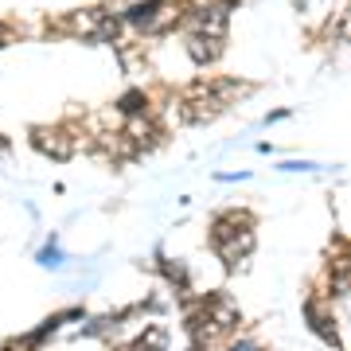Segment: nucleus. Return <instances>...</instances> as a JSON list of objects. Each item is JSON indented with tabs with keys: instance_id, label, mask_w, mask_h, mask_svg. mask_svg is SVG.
<instances>
[{
	"instance_id": "423d86ee",
	"label": "nucleus",
	"mask_w": 351,
	"mask_h": 351,
	"mask_svg": "<svg viewBox=\"0 0 351 351\" xmlns=\"http://www.w3.org/2000/svg\"><path fill=\"white\" fill-rule=\"evenodd\" d=\"M304 313H308V324H313V332H316V336H324L328 343H332V348H339L336 320H332V316H324V308L316 313V301H308V308H304Z\"/></svg>"
},
{
	"instance_id": "0eeeda50",
	"label": "nucleus",
	"mask_w": 351,
	"mask_h": 351,
	"mask_svg": "<svg viewBox=\"0 0 351 351\" xmlns=\"http://www.w3.org/2000/svg\"><path fill=\"white\" fill-rule=\"evenodd\" d=\"M117 110L125 113V117H137V113H149V94L145 90H129L117 98Z\"/></svg>"
},
{
	"instance_id": "4468645a",
	"label": "nucleus",
	"mask_w": 351,
	"mask_h": 351,
	"mask_svg": "<svg viewBox=\"0 0 351 351\" xmlns=\"http://www.w3.org/2000/svg\"><path fill=\"white\" fill-rule=\"evenodd\" d=\"M0 152H8V137H0Z\"/></svg>"
},
{
	"instance_id": "f257e3e1",
	"label": "nucleus",
	"mask_w": 351,
	"mask_h": 351,
	"mask_svg": "<svg viewBox=\"0 0 351 351\" xmlns=\"http://www.w3.org/2000/svg\"><path fill=\"white\" fill-rule=\"evenodd\" d=\"M59 32L86 39V43H117L121 20H117V12H106V8H78V12L59 20Z\"/></svg>"
},
{
	"instance_id": "39448f33",
	"label": "nucleus",
	"mask_w": 351,
	"mask_h": 351,
	"mask_svg": "<svg viewBox=\"0 0 351 351\" xmlns=\"http://www.w3.org/2000/svg\"><path fill=\"white\" fill-rule=\"evenodd\" d=\"M223 47H226V39H223V36H199V32H188V55H191V59H195L199 66L219 63Z\"/></svg>"
},
{
	"instance_id": "9d476101",
	"label": "nucleus",
	"mask_w": 351,
	"mask_h": 351,
	"mask_svg": "<svg viewBox=\"0 0 351 351\" xmlns=\"http://www.w3.org/2000/svg\"><path fill=\"white\" fill-rule=\"evenodd\" d=\"M293 8H297V12L308 20V16H316L320 8H324V0H293Z\"/></svg>"
},
{
	"instance_id": "f03ea898",
	"label": "nucleus",
	"mask_w": 351,
	"mask_h": 351,
	"mask_svg": "<svg viewBox=\"0 0 351 351\" xmlns=\"http://www.w3.org/2000/svg\"><path fill=\"white\" fill-rule=\"evenodd\" d=\"M211 246L226 265H242L254 250V226H239L230 234H211Z\"/></svg>"
},
{
	"instance_id": "9b49d317",
	"label": "nucleus",
	"mask_w": 351,
	"mask_h": 351,
	"mask_svg": "<svg viewBox=\"0 0 351 351\" xmlns=\"http://www.w3.org/2000/svg\"><path fill=\"white\" fill-rule=\"evenodd\" d=\"M281 168H285V172H313L316 164H304V160H285Z\"/></svg>"
},
{
	"instance_id": "20e7f679",
	"label": "nucleus",
	"mask_w": 351,
	"mask_h": 351,
	"mask_svg": "<svg viewBox=\"0 0 351 351\" xmlns=\"http://www.w3.org/2000/svg\"><path fill=\"white\" fill-rule=\"evenodd\" d=\"M164 8H168V0H141V4H129L125 12H117V20H121V27H152Z\"/></svg>"
},
{
	"instance_id": "1a4fd4ad",
	"label": "nucleus",
	"mask_w": 351,
	"mask_h": 351,
	"mask_svg": "<svg viewBox=\"0 0 351 351\" xmlns=\"http://www.w3.org/2000/svg\"><path fill=\"white\" fill-rule=\"evenodd\" d=\"M39 262L47 265V269H55V265H63V254H59V246H55V242H47V246L39 250Z\"/></svg>"
},
{
	"instance_id": "7ed1b4c3",
	"label": "nucleus",
	"mask_w": 351,
	"mask_h": 351,
	"mask_svg": "<svg viewBox=\"0 0 351 351\" xmlns=\"http://www.w3.org/2000/svg\"><path fill=\"white\" fill-rule=\"evenodd\" d=\"M32 149L51 156V160H71V152H75V133H71V129H32Z\"/></svg>"
},
{
	"instance_id": "ddd939ff",
	"label": "nucleus",
	"mask_w": 351,
	"mask_h": 351,
	"mask_svg": "<svg viewBox=\"0 0 351 351\" xmlns=\"http://www.w3.org/2000/svg\"><path fill=\"white\" fill-rule=\"evenodd\" d=\"M8 39H12V32H8V27L0 24V47H4V43H8Z\"/></svg>"
},
{
	"instance_id": "f8f14e48",
	"label": "nucleus",
	"mask_w": 351,
	"mask_h": 351,
	"mask_svg": "<svg viewBox=\"0 0 351 351\" xmlns=\"http://www.w3.org/2000/svg\"><path fill=\"white\" fill-rule=\"evenodd\" d=\"M226 351H262V348H258L254 339H239V343H230V348H226Z\"/></svg>"
},
{
	"instance_id": "6e6552de",
	"label": "nucleus",
	"mask_w": 351,
	"mask_h": 351,
	"mask_svg": "<svg viewBox=\"0 0 351 351\" xmlns=\"http://www.w3.org/2000/svg\"><path fill=\"white\" fill-rule=\"evenodd\" d=\"M160 274L176 293H188V269H184L180 262H160Z\"/></svg>"
}]
</instances>
